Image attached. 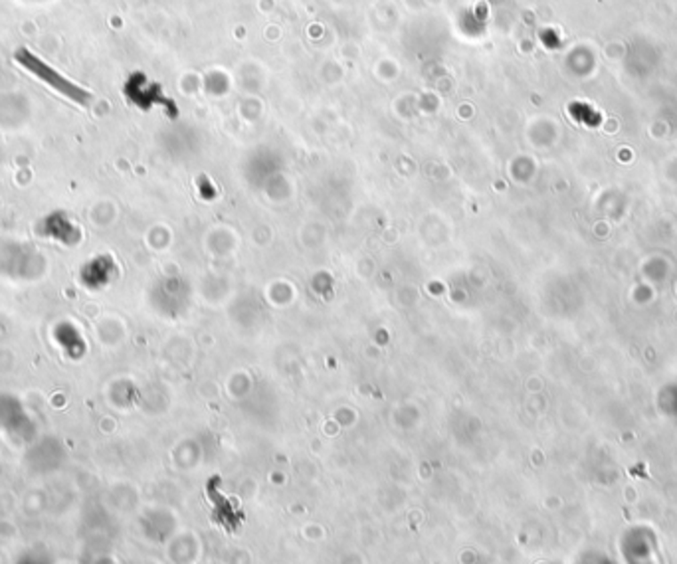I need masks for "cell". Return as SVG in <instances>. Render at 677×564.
Here are the masks:
<instances>
[{"label": "cell", "mask_w": 677, "mask_h": 564, "mask_svg": "<svg viewBox=\"0 0 677 564\" xmlns=\"http://www.w3.org/2000/svg\"><path fill=\"white\" fill-rule=\"evenodd\" d=\"M40 232L48 238L64 242V244H76L80 240V228H76L64 214L50 216L44 220V228H40Z\"/></svg>", "instance_id": "cell-2"}, {"label": "cell", "mask_w": 677, "mask_h": 564, "mask_svg": "<svg viewBox=\"0 0 677 564\" xmlns=\"http://www.w3.org/2000/svg\"><path fill=\"white\" fill-rule=\"evenodd\" d=\"M14 58H16V62H19L22 68L28 69L32 75H36L38 80H42L46 85H50L52 90H56L60 95H64V98H68L69 101H74V103H77V106H84V107L92 101V93L88 90L80 88V85L69 82L68 77H64L62 74H58L54 68L48 66L46 62H42L38 56H34L28 48H20L14 54Z\"/></svg>", "instance_id": "cell-1"}]
</instances>
